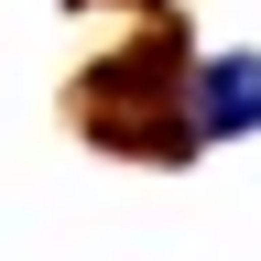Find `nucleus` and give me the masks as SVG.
Returning <instances> with one entry per match:
<instances>
[{"mask_svg": "<svg viewBox=\"0 0 261 261\" xmlns=\"http://www.w3.org/2000/svg\"><path fill=\"white\" fill-rule=\"evenodd\" d=\"M185 76H196L185 11H163V22L130 33L120 55H98L76 76V130L98 152H120V163H196L207 142H196V120H185Z\"/></svg>", "mask_w": 261, "mask_h": 261, "instance_id": "obj_1", "label": "nucleus"}, {"mask_svg": "<svg viewBox=\"0 0 261 261\" xmlns=\"http://www.w3.org/2000/svg\"><path fill=\"white\" fill-rule=\"evenodd\" d=\"M185 120H196V142H250L261 130V55H196V76H185Z\"/></svg>", "mask_w": 261, "mask_h": 261, "instance_id": "obj_2", "label": "nucleus"}, {"mask_svg": "<svg viewBox=\"0 0 261 261\" xmlns=\"http://www.w3.org/2000/svg\"><path fill=\"white\" fill-rule=\"evenodd\" d=\"M76 11H130V22H163L174 0H76Z\"/></svg>", "mask_w": 261, "mask_h": 261, "instance_id": "obj_3", "label": "nucleus"}]
</instances>
